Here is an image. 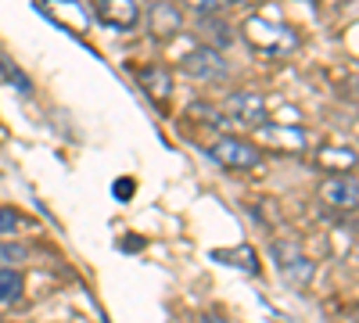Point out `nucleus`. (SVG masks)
<instances>
[{"label":"nucleus","instance_id":"obj_17","mask_svg":"<svg viewBox=\"0 0 359 323\" xmlns=\"http://www.w3.org/2000/svg\"><path fill=\"white\" fill-rule=\"evenodd\" d=\"M201 29L216 33V36H219V43H226V40H230V29H226V22H219V18H205V25H201Z\"/></svg>","mask_w":359,"mask_h":323},{"label":"nucleus","instance_id":"obj_4","mask_svg":"<svg viewBox=\"0 0 359 323\" xmlns=\"http://www.w3.org/2000/svg\"><path fill=\"white\" fill-rule=\"evenodd\" d=\"M223 119H230L233 126L241 130H262L269 123V104L259 90H233L226 101H223Z\"/></svg>","mask_w":359,"mask_h":323},{"label":"nucleus","instance_id":"obj_14","mask_svg":"<svg viewBox=\"0 0 359 323\" xmlns=\"http://www.w3.org/2000/svg\"><path fill=\"white\" fill-rule=\"evenodd\" d=\"M172 4L180 8V11H194V15H201V18H212L216 11H219V0H172Z\"/></svg>","mask_w":359,"mask_h":323},{"label":"nucleus","instance_id":"obj_5","mask_svg":"<svg viewBox=\"0 0 359 323\" xmlns=\"http://www.w3.org/2000/svg\"><path fill=\"white\" fill-rule=\"evenodd\" d=\"M180 69H184L191 79L198 83H216V79H226L230 76V65L219 47H194L184 62H180Z\"/></svg>","mask_w":359,"mask_h":323},{"label":"nucleus","instance_id":"obj_1","mask_svg":"<svg viewBox=\"0 0 359 323\" xmlns=\"http://www.w3.org/2000/svg\"><path fill=\"white\" fill-rule=\"evenodd\" d=\"M245 43L262 54V57H287L298 50V33L284 22H262V18H245V29H241Z\"/></svg>","mask_w":359,"mask_h":323},{"label":"nucleus","instance_id":"obj_11","mask_svg":"<svg viewBox=\"0 0 359 323\" xmlns=\"http://www.w3.org/2000/svg\"><path fill=\"white\" fill-rule=\"evenodd\" d=\"M22 295V273L15 266H0V305H11Z\"/></svg>","mask_w":359,"mask_h":323},{"label":"nucleus","instance_id":"obj_10","mask_svg":"<svg viewBox=\"0 0 359 323\" xmlns=\"http://www.w3.org/2000/svg\"><path fill=\"white\" fill-rule=\"evenodd\" d=\"M355 162H359V155H355L352 148H331V144H327V148L316 151V165L327 169V172H334V176L355 169Z\"/></svg>","mask_w":359,"mask_h":323},{"label":"nucleus","instance_id":"obj_8","mask_svg":"<svg viewBox=\"0 0 359 323\" xmlns=\"http://www.w3.org/2000/svg\"><path fill=\"white\" fill-rule=\"evenodd\" d=\"M97 18L115 33H133L140 25V4L137 0H97Z\"/></svg>","mask_w":359,"mask_h":323},{"label":"nucleus","instance_id":"obj_19","mask_svg":"<svg viewBox=\"0 0 359 323\" xmlns=\"http://www.w3.org/2000/svg\"><path fill=\"white\" fill-rule=\"evenodd\" d=\"M205 323H223L219 316H205Z\"/></svg>","mask_w":359,"mask_h":323},{"label":"nucleus","instance_id":"obj_3","mask_svg":"<svg viewBox=\"0 0 359 323\" xmlns=\"http://www.w3.org/2000/svg\"><path fill=\"white\" fill-rule=\"evenodd\" d=\"M269 255H273L284 284H291L294 291L313 284L316 266H313V259L302 252V245H298V241H273V245H269Z\"/></svg>","mask_w":359,"mask_h":323},{"label":"nucleus","instance_id":"obj_20","mask_svg":"<svg viewBox=\"0 0 359 323\" xmlns=\"http://www.w3.org/2000/svg\"><path fill=\"white\" fill-rule=\"evenodd\" d=\"M313 4H320V0H313Z\"/></svg>","mask_w":359,"mask_h":323},{"label":"nucleus","instance_id":"obj_13","mask_svg":"<svg viewBox=\"0 0 359 323\" xmlns=\"http://www.w3.org/2000/svg\"><path fill=\"white\" fill-rule=\"evenodd\" d=\"M22 226H25L22 212L8 209V205H0V238H15V233H18Z\"/></svg>","mask_w":359,"mask_h":323},{"label":"nucleus","instance_id":"obj_16","mask_svg":"<svg viewBox=\"0 0 359 323\" xmlns=\"http://www.w3.org/2000/svg\"><path fill=\"white\" fill-rule=\"evenodd\" d=\"M25 259V248L22 245H11V241H0V266H15V262Z\"/></svg>","mask_w":359,"mask_h":323},{"label":"nucleus","instance_id":"obj_12","mask_svg":"<svg viewBox=\"0 0 359 323\" xmlns=\"http://www.w3.org/2000/svg\"><path fill=\"white\" fill-rule=\"evenodd\" d=\"M216 259H219V262H233V266H245L248 273H259V262L252 259V248H248V245H245V248H233V252L223 248V252H216Z\"/></svg>","mask_w":359,"mask_h":323},{"label":"nucleus","instance_id":"obj_15","mask_svg":"<svg viewBox=\"0 0 359 323\" xmlns=\"http://www.w3.org/2000/svg\"><path fill=\"white\" fill-rule=\"evenodd\" d=\"M0 72H4V76L11 79V86H18L22 94H29V79H25V72H22V69H15L4 54H0Z\"/></svg>","mask_w":359,"mask_h":323},{"label":"nucleus","instance_id":"obj_2","mask_svg":"<svg viewBox=\"0 0 359 323\" xmlns=\"http://www.w3.org/2000/svg\"><path fill=\"white\" fill-rule=\"evenodd\" d=\"M208 158L223 169H230V172H252V169L262 165V148L255 140H245V137H219L212 148H208Z\"/></svg>","mask_w":359,"mask_h":323},{"label":"nucleus","instance_id":"obj_6","mask_svg":"<svg viewBox=\"0 0 359 323\" xmlns=\"http://www.w3.org/2000/svg\"><path fill=\"white\" fill-rule=\"evenodd\" d=\"M316 194H320V201L327 205V209H334V212H355L359 209V180L352 172L327 176Z\"/></svg>","mask_w":359,"mask_h":323},{"label":"nucleus","instance_id":"obj_18","mask_svg":"<svg viewBox=\"0 0 359 323\" xmlns=\"http://www.w3.org/2000/svg\"><path fill=\"white\" fill-rule=\"evenodd\" d=\"M223 4V0H219ZM226 4H262V0H226Z\"/></svg>","mask_w":359,"mask_h":323},{"label":"nucleus","instance_id":"obj_7","mask_svg":"<svg viewBox=\"0 0 359 323\" xmlns=\"http://www.w3.org/2000/svg\"><path fill=\"white\" fill-rule=\"evenodd\" d=\"M144 15H147V29H151L155 40H172L180 29H184V11H180L172 0H151Z\"/></svg>","mask_w":359,"mask_h":323},{"label":"nucleus","instance_id":"obj_9","mask_svg":"<svg viewBox=\"0 0 359 323\" xmlns=\"http://www.w3.org/2000/svg\"><path fill=\"white\" fill-rule=\"evenodd\" d=\"M137 79H140V86H144V94L151 97L155 104H169V97H172V79H169V72H165L162 65H144V69L137 72Z\"/></svg>","mask_w":359,"mask_h":323}]
</instances>
